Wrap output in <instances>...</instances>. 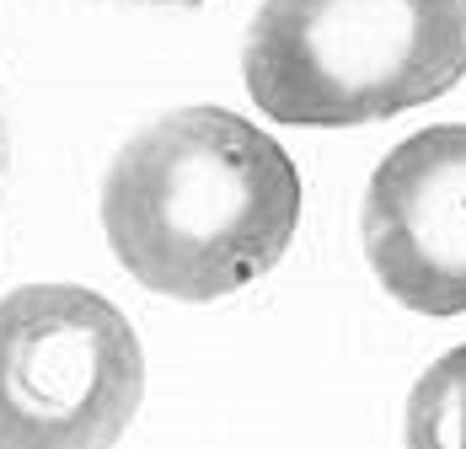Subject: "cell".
Returning <instances> with one entry per match:
<instances>
[{
    "instance_id": "3",
    "label": "cell",
    "mask_w": 466,
    "mask_h": 449,
    "mask_svg": "<svg viewBox=\"0 0 466 449\" xmlns=\"http://www.w3.org/2000/svg\"><path fill=\"white\" fill-rule=\"evenodd\" d=\"M145 396V354L118 305L81 284L0 300V449H102Z\"/></svg>"
},
{
    "instance_id": "5",
    "label": "cell",
    "mask_w": 466,
    "mask_h": 449,
    "mask_svg": "<svg viewBox=\"0 0 466 449\" xmlns=\"http://www.w3.org/2000/svg\"><path fill=\"white\" fill-rule=\"evenodd\" d=\"M408 444L466 449V348L445 354L408 396Z\"/></svg>"
},
{
    "instance_id": "4",
    "label": "cell",
    "mask_w": 466,
    "mask_h": 449,
    "mask_svg": "<svg viewBox=\"0 0 466 449\" xmlns=\"http://www.w3.org/2000/svg\"><path fill=\"white\" fill-rule=\"evenodd\" d=\"M360 235L397 305L466 311V124H434L386 150L365 187Z\"/></svg>"
},
{
    "instance_id": "6",
    "label": "cell",
    "mask_w": 466,
    "mask_h": 449,
    "mask_svg": "<svg viewBox=\"0 0 466 449\" xmlns=\"http://www.w3.org/2000/svg\"><path fill=\"white\" fill-rule=\"evenodd\" d=\"M140 5H204V0H140Z\"/></svg>"
},
{
    "instance_id": "2",
    "label": "cell",
    "mask_w": 466,
    "mask_h": 449,
    "mask_svg": "<svg viewBox=\"0 0 466 449\" xmlns=\"http://www.w3.org/2000/svg\"><path fill=\"white\" fill-rule=\"evenodd\" d=\"M241 70L274 124L397 118L461 86L466 0H263Z\"/></svg>"
},
{
    "instance_id": "7",
    "label": "cell",
    "mask_w": 466,
    "mask_h": 449,
    "mask_svg": "<svg viewBox=\"0 0 466 449\" xmlns=\"http://www.w3.org/2000/svg\"><path fill=\"white\" fill-rule=\"evenodd\" d=\"M0 182H5V124H0Z\"/></svg>"
},
{
    "instance_id": "1",
    "label": "cell",
    "mask_w": 466,
    "mask_h": 449,
    "mask_svg": "<svg viewBox=\"0 0 466 449\" xmlns=\"http://www.w3.org/2000/svg\"><path fill=\"white\" fill-rule=\"evenodd\" d=\"M102 230L135 284L204 305L258 284L289 252L300 172L241 113L183 107L113 155Z\"/></svg>"
}]
</instances>
